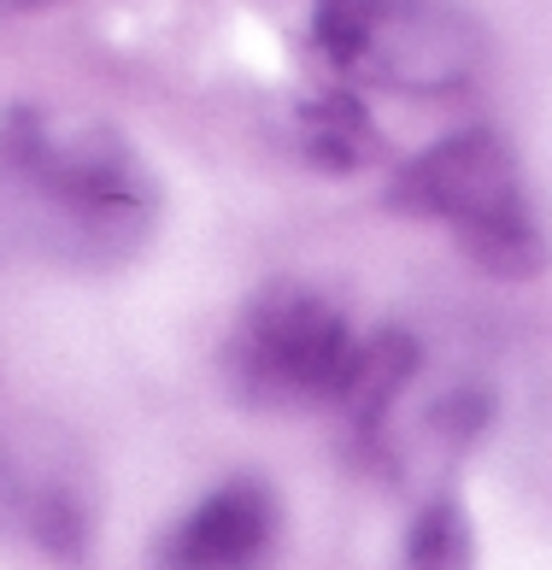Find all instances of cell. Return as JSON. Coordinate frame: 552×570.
I'll return each instance as SVG.
<instances>
[{"label":"cell","instance_id":"cell-8","mask_svg":"<svg viewBox=\"0 0 552 570\" xmlns=\"http://www.w3.org/2000/svg\"><path fill=\"white\" fill-rule=\"evenodd\" d=\"M400 570H476V530L453 494L417 505L406 547H400Z\"/></svg>","mask_w":552,"mask_h":570},{"label":"cell","instance_id":"cell-7","mask_svg":"<svg viewBox=\"0 0 552 570\" xmlns=\"http://www.w3.org/2000/svg\"><path fill=\"white\" fill-rule=\"evenodd\" d=\"M300 147L317 171H358L376 154V130L353 95H317L300 107Z\"/></svg>","mask_w":552,"mask_h":570},{"label":"cell","instance_id":"cell-4","mask_svg":"<svg viewBox=\"0 0 552 570\" xmlns=\"http://www.w3.org/2000/svg\"><path fill=\"white\" fill-rule=\"evenodd\" d=\"M353 358V330L324 294L270 283L224 342V376L247 406H329Z\"/></svg>","mask_w":552,"mask_h":570},{"label":"cell","instance_id":"cell-9","mask_svg":"<svg viewBox=\"0 0 552 570\" xmlns=\"http://www.w3.org/2000/svg\"><path fill=\"white\" fill-rule=\"evenodd\" d=\"M0 7H48V0H0Z\"/></svg>","mask_w":552,"mask_h":570},{"label":"cell","instance_id":"cell-1","mask_svg":"<svg viewBox=\"0 0 552 570\" xmlns=\"http://www.w3.org/2000/svg\"><path fill=\"white\" fill-rule=\"evenodd\" d=\"M159 188L106 124L48 130L36 112L0 124V242L66 265H118L147 242Z\"/></svg>","mask_w":552,"mask_h":570},{"label":"cell","instance_id":"cell-5","mask_svg":"<svg viewBox=\"0 0 552 570\" xmlns=\"http://www.w3.org/2000/svg\"><path fill=\"white\" fill-rule=\"evenodd\" d=\"M276 494L259 476H229L211 489L195 512H183L159 535L154 564L159 570H265L276 547Z\"/></svg>","mask_w":552,"mask_h":570},{"label":"cell","instance_id":"cell-6","mask_svg":"<svg viewBox=\"0 0 552 570\" xmlns=\"http://www.w3.org/2000/svg\"><path fill=\"white\" fill-rule=\"evenodd\" d=\"M423 371V347L406 330H376L371 342H353V358L342 371V389H335L329 406L353 424V435L365 448H382L388 441V417L400 406V394L417 383Z\"/></svg>","mask_w":552,"mask_h":570},{"label":"cell","instance_id":"cell-3","mask_svg":"<svg viewBox=\"0 0 552 570\" xmlns=\"http://www.w3.org/2000/svg\"><path fill=\"white\" fill-rule=\"evenodd\" d=\"M312 41L335 71L394 95H447L487 53L482 24L453 0H317Z\"/></svg>","mask_w":552,"mask_h":570},{"label":"cell","instance_id":"cell-2","mask_svg":"<svg viewBox=\"0 0 552 570\" xmlns=\"http://www.w3.org/2000/svg\"><path fill=\"white\" fill-rule=\"evenodd\" d=\"M394 206L441 218L464 247V259L500 283H523L546 271V236L529 206L518 154L494 130L441 136L394 183Z\"/></svg>","mask_w":552,"mask_h":570}]
</instances>
